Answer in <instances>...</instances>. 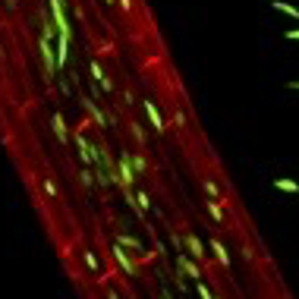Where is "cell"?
Listing matches in <instances>:
<instances>
[{"mask_svg":"<svg viewBox=\"0 0 299 299\" xmlns=\"http://www.w3.org/2000/svg\"><path fill=\"white\" fill-rule=\"evenodd\" d=\"M183 246H186V249H189V255H192V259H195V262H202V265H205V259H208V252L202 249V239H198V236H192V233H186V239H183Z\"/></svg>","mask_w":299,"mask_h":299,"instance_id":"277c9868","label":"cell"},{"mask_svg":"<svg viewBox=\"0 0 299 299\" xmlns=\"http://www.w3.org/2000/svg\"><path fill=\"white\" fill-rule=\"evenodd\" d=\"M133 136H136V142H145V130L139 123H133Z\"/></svg>","mask_w":299,"mask_h":299,"instance_id":"d6986e66","label":"cell"},{"mask_svg":"<svg viewBox=\"0 0 299 299\" xmlns=\"http://www.w3.org/2000/svg\"><path fill=\"white\" fill-rule=\"evenodd\" d=\"M89 69H92V79H95L98 85H101V82L107 79V76H104V69H101V63H98V60H92V66H89Z\"/></svg>","mask_w":299,"mask_h":299,"instance_id":"5bb4252c","label":"cell"},{"mask_svg":"<svg viewBox=\"0 0 299 299\" xmlns=\"http://www.w3.org/2000/svg\"><path fill=\"white\" fill-rule=\"evenodd\" d=\"M130 161H133L136 174H145V158H142V154H130Z\"/></svg>","mask_w":299,"mask_h":299,"instance_id":"2e32d148","label":"cell"},{"mask_svg":"<svg viewBox=\"0 0 299 299\" xmlns=\"http://www.w3.org/2000/svg\"><path fill=\"white\" fill-rule=\"evenodd\" d=\"M211 249H215V255H218V265H221V268H230V255H227V249H224V243H221V239H211Z\"/></svg>","mask_w":299,"mask_h":299,"instance_id":"9c48e42d","label":"cell"},{"mask_svg":"<svg viewBox=\"0 0 299 299\" xmlns=\"http://www.w3.org/2000/svg\"><path fill=\"white\" fill-rule=\"evenodd\" d=\"M45 192H48L51 198H57V186H54V180H45Z\"/></svg>","mask_w":299,"mask_h":299,"instance_id":"ffe728a7","label":"cell"},{"mask_svg":"<svg viewBox=\"0 0 299 299\" xmlns=\"http://www.w3.org/2000/svg\"><path fill=\"white\" fill-rule=\"evenodd\" d=\"M82 259H85V268H89V271H101V268H98V259H95V252H82Z\"/></svg>","mask_w":299,"mask_h":299,"instance_id":"9a60e30c","label":"cell"},{"mask_svg":"<svg viewBox=\"0 0 299 299\" xmlns=\"http://www.w3.org/2000/svg\"><path fill=\"white\" fill-rule=\"evenodd\" d=\"M104 4H113V0H104Z\"/></svg>","mask_w":299,"mask_h":299,"instance_id":"4316f807","label":"cell"},{"mask_svg":"<svg viewBox=\"0 0 299 299\" xmlns=\"http://www.w3.org/2000/svg\"><path fill=\"white\" fill-rule=\"evenodd\" d=\"M177 265H180V271L186 274V277H195V280H202V268H198L192 259H186V255H180L177 259Z\"/></svg>","mask_w":299,"mask_h":299,"instance_id":"8992f818","label":"cell"},{"mask_svg":"<svg viewBox=\"0 0 299 299\" xmlns=\"http://www.w3.org/2000/svg\"><path fill=\"white\" fill-rule=\"evenodd\" d=\"M82 104H85V110H89V113H92V120H95L98 126H104V113H101V110H98V107H95V101H92V98H85V101H82Z\"/></svg>","mask_w":299,"mask_h":299,"instance_id":"8fae6325","label":"cell"},{"mask_svg":"<svg viewBox=\"0 0 299 299\" xmlns=\"http://www.w3.org/2000/svg\"><path fill=\"white\" fill-rule=\"evenodd\" d=\"M110 255H113V259H117V268H120L123 274L136 277V262H133V255H130V252H123V246H120V243H113Z\"/></svg>","mask_w":299,"mask_h":299,"instance_id":"7a4b0ae2","label":"cell"},{"mask_svg":"<svg viewBox=\"0 0 299 299\" xmlns=\"http://www.w3.org/2000/svg\"><path fill=\"white\" fill-rule=\"evenodd\" d=\"M79 177H82V183H85V186H92V183H95V177L89 174V170H82V174H79Z\"/></svg>","mask_w":299,"mask_h":299,"instance_id":"7402d4cb","label":"cell"},{"mask_svg":"<svg viewBox=\"0 0 299 299\" xmlns=\"http://www.w3.org/2000/svg\"><path fill=\"white\" fill-rule=\"evenodd\" d=\"M287 38H290V41H299V28H290V32H287Z\"/></svg>","mask_w":299,"mask_h":299,"instance_id":"cb8c5ba5","label":"cell"},{"mask_svg":"<svg viewBox=\"0 0 299 299\" xmlns=\"http://www.w3.org/2000/svg\"><path fill=\"white\" fill-rule=\"evenodd\" d=\"M107 299H120V296H117V293H113V290H110V293H107Z\"/></svg>","mask_w":299,"mask_h":299,"instance_id":"d4e9b609","label":"cell"},{"mask_svg":"<svg viewBox=\"0 0 299 299\" xmlns=\"http://www.w3.org/2000/svg\"><path fill=\"white\" fill-rule=\"evenodd\" d=\"M198 296H202V299H215V296H211V290L205 287V283H202V280H198Z\"/></svg>","mask_w":299,"mask_h":299,"instance_id":"44dd1931","label":"cell"},{"mask_svg":"<svg viewBox=\"0 0 299 299\" xmlns=\"http://www.w3.org/2000/svg\"><path fill=\"white\" fill-rule=\"evenodd\" d=\"M133 183H136L133 161H130V154H123L120 164H117V186H120V189H133Z\"/></svg>","mask_w":299,"mask_h":299,"instance_id":"6da1fadb","label":"cell"},{"mask_svg":"<svg viewBox=\"0 0 299 299\" xmlns=\"http://www.w3.org/2000/svg\"><path fill=\"white\" fill-rule=\"evenodd\" d=\"M202 189H205V192H208L211 198H218V195H221V192H218V186H215V183H211V180H202Z\"/></svg>","mask_w":299,"mask_h":299,"instance_id":"e0dca14e","label":"cell"},{"mask_svg":"<svg viewBox=\"0 0 299 299\" xmlns=\"http://www.w3.org/2000/svg\"><path fill=\"white\" fill-rule=\"evenodd\" d=\"M51 16L57 32H69V22H66V13H63V0H51Z\"/></svg>","mask_w":299,"mask_h":299,"instance_id":"5b68a950","label":"cell"},{"mask_svg":"<svg viewBox=\"0 0 299 299\" xmlns=\"http://www.w3.org/2000/svg\"><path fill=\"white\" fill-rule=\"evenodd\" d=\"M290 89H296V92H299V82H290Z\"/></svg>","mask_w":299,"mask_h":299,"instance_id":"484cf974","label":"cell"},{"mask_svg":"<svg viewBox=\"0 0 299 299\" xmlns=\"http://www.w3.org/2000/svg\"><path fill=\"white\" fill-rule=\"evenodd\" d=\"M54 136L60 139L63 145L69 142V130H66V120H63V113H54Z\"/></svg>","mask_w":299,"mask_h":299,"instance_id":"52a82bcc","label":"cell"},{"mask_svg":"<svg viewBox=\"0 0 299 299\" xmlns=\"http://www.w3.org/2000/svg\"><path fill=\"white\" fill-rule=\"evenodd\" d=\"M117 4H120L123 13H130V10H133V0H117Z\"/></svg>","mask_w":299,"mask_h":299,"instance_id":"603a6c76","label":"cell"},{"mask_svg":"<svg viewBox=\"0 0 299 299\" xmlns=\"http://www.w3.org/2000/svg\"><path fill=\"white\" fill-rule=\"evenodd\" d=\"M117 243H120V246H130V249H139V243H136V239H133V236H120V239H117Z\"/></svg>","mask_w":299,"mask_h":299,"instance_id":"ac0fdd59","label":"cell"},{"mask_svg":"<svg viewBox=\"0 0 299 299\" xmlns=\"http://www.w3.org/2000/svg\"><path fill=\"white\" fill-rule=\"evenodd\" d=\"M142 107H145V113H148V120H151V130H154V133H164V130H167V123H164V117H161V110H158V104H154L151 98H148V101H142Z\"/></svg>","mask_w":299,"mask_h":299,"instance_id":"3957f363","label":"cell"},{"mask_svg":"<svg viewBox=\"0 0 299 299\" xmlns=\"http://www.w3.org/2000/svg\"><path fill=\"white\" fill-rule=\"evenodd\" d=\"M205 211L211 215V221H215V224H224V208H221V202H218V198L205 202Z\"/></svg>","mask_w":299,"mask_h":299,"instance_id":"ba28073f","label":"cell"},{"mask_svg":"<svg viewBox=\"0 0 299 299\" xmlns=\"http://www.w3.org/2000/svg\"><path fill=\"white\" fill-rule=\"evenodd\" d=\"M136 205L148 215V211H151V195H148V192H136Z\"/></svg>","mask_w":299,"mask_h":299,"instance_id":"4fadbf2b","label":"cell"},{"mask_svg":"<svg viewBox=\"0 0 299 299\" xmlns=\"http://www.w3.org/2000/svg\"><path fill=\"white\" fill-rule=\"evenodd\" d=\"M274 186L280 189V192H299V186L293 180H287V177H280V180H274Z\"/></svg>","mask_w":299,"mask_h":299,"instance_id":"7c38bea8","label":"cell"},{"mask_svg":"<svg viewBox=\"0 0 299 299\" xmlns=\"http://www.w3.org/2000/svg\"><path fill=\"white\" fill-rule=\"evenodd\" d=\"M271 7H274L277 13H287L290 19H296V22H299V10H296L293 4H287V0H271Z\"/></svg>","mask_w":299,"mask_h":299,"instance_id":"30bf717a","label":"cell"}]
</instances>
